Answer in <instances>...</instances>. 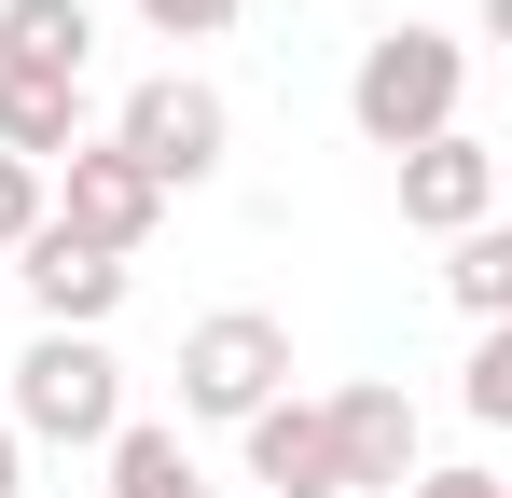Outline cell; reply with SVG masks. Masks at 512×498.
I'll return each instance as SVG.
<instances>
[{"label": "cell", "instance_id": "cell-16", "mask_svg": "<svg viewBox=\"0 0 512 498\" xmlns=\"http://www.w3.org/2000/svg\"><path fill=\"white\" fill-rule=\"evenodd\" d=\"M28 222H42V166H14V153H0V249L28 236Z\"/></svg>", "mask_w": 512, "mask_h": 498}, {"label": "cell", "instance_id": "cell-12", "mask_svg": "<svg viewBox=\"0 0 512 498\" xmlns=\"http://www.w3.org/2000/svg\"><path fill=\"white\" fill-rule=\"evenodd\" d=\"M84 139V83H28V70H0V153L14 166H56Z\"/></svg>", "mask_w": 512, "mask_h": 498}, {"label": "cell", "instance_id": "cell-4", "mask_svg": "<svg viewBox=\"0 0 512 498\" xmlns=\"http://www.w3.org/2000/svg\"><path fill=\"white\" fill-rule=\"evenodd\" d=\"M0 429H14V443H111V429H125V360H111L97 332H28Z\"/></svg>", "mask_w": 512, "mask_h": 498}, {"label": "cell", "instance_id": "cell-10", "mask_svg": "<svg viewBox=\"0 0 512 498\" xmlns=\"http://www.w3.org/2000/svg\"><path fill=\"white\" fill-rule=\"evenodd\" d=\"M0 70L84 83V70H97V14H84V0H0Z\"/></svg>", "mask_w": 512, "mask_h": 498}, {"label": "cell", "instance_id": "cell-15", "mask_svg": "<svg viewBox=\"0 0 512 498\" xmlns=\"http://www.w3.org/2000/svg\"><path fill=\"white\" fill-rule=\"evenodd\" d=\"M139 28H167V42H222L236 0H139Z\"/></svg>", "mask_w": 512, "mask_h": 498}, {"label": "cell", "instance_id": "cell-13", "mask_svg": "<svg viewBox=\"0 0 512 498\" xmlns=\"http://www.w3.org/2000/svg\"><path fill=\"white\" fill-rule=\"evenodd\" d=\"M443 291H457V319H471V332H499V319H512V236H499V222L443 236Z\"/></svg>", "mask_w": 512, "mask_h": 498}, {"label": "cell", "instance_id": "cell-6", "mask_svg": "<svg viewBox=\"0 0 512 498\" xmlns=\"http://www.w3.org/2000/svg\"><path fill=\"white\" fill-rule=\"evenodd\" d=\"M14 277H28L42 332H111V319H125V291H139V263H111V249L56 236V222H28V236H14Z\"/></svg>", "mask_w": 512, "mask_h": 498}, {"label": "cell", "instance_id": "cell-2", "mask_svg": "<svg viewBox=\"0 0 512 498\" xmlns=\"http://www.w3.org/2000/svg\"><path fill=\"white\" fill-rule=\"evenodd\" d=\"M111 153L139 166L153 194H208V180H222V153H236V111H222V83L153 70V83H125V111H111Z\"/></svg>", "mask_w": 512, "mask_h": 498}, {"label": "cell", "instance_id": "cell-1", "mask_svg": "<svg viewBox=\"0 0 512 498\" xmlns=\"http://www.w3.org/2000/svg\"><path fill=\"white\" fill-rule=\"evenodd\" d=\"M457 111H471V42H457V28H416V14H402V28L360 42V70H346V125H360L374 153H416V139H443Z\"/></svg>", "mask_w": 512, "mask_h": 498}, {"label": "cell", "instance_id": "cell-8", "mask_svg": "<svg viewBox=\"0 0 512 498\" xmlns=\"http://www.w3.org/2000/svg\"><path fill=\"white\" fill-rule=\"evenodd\" d=\"M402 222L416 236H471V222H499V153L471 139V125H443L402 153Z\"/></svg>", "mask_w": 512, "mask_h": 498}, {"label": "cell", "instance_id": "cell-9", "mask_svg": "<svg viewBox=\"0 0 512 498\" xmlns=\"http://www.w3.org/2000/svg\"><path fill=\"white\" fill-rule=\"evenodd\" d=\"M250 485H263V498H346L319 402H263V415H250Z\"/></svg>", "mask_w": 512, "mask_h": 498}, {"label": "cell", "instance_id": "cell-11", "mask_svg": "<svg viewBox=\"0 0 512 498\" xmlns=\"http://www.w3.org/2000/svg\"><path fill=\"white\" fill-rule=\"evenodd\" d=\"M97 457H111V498H208V471H194V443H180L167 415H125Z\"/></svg>", "mask_w": 512, "mask_h": 498}, {"label": "cell", "instance_id": "cell-18", "mask_svg": "<svg viewBox=\"0 0 512 498\" xmlns=\"http://www.w3.org/2000/svg\"><path fill=\"white\" fill-rule=\"evenodd\" d=\"M14 485H28V443H14V429H0V498H14Z\"/></svg>", "mask_w": 512, "mask_h": 498}, {"label": "cell", "instance_id": "cell-3", "mask_svg": "<svg viewBox=\"0 0 512 498\" xmlns=\"http://www.w3.org/2000/svg\"><path fill=\"white\" fill-rule=\"evenodd\" d=\"M263 402H291V319H263V305H208V319L180 332V415L250 429Z\"/></svg>", "mask_w": 512, "mask_h": 498}, {"label": "cell", "instance_id": "cell-7", "mask_svg": "<svg viewBox=\"0 0 512 498\" xmlns=\"http://www.w3.org/2000/svg\"><path fill=\"white\" fill-rule=\"evenodd\" d=\"M319 429H333V485H346V498H402V485H416V402H402L388 374L333 388Z\"/></svg>", "mask_w": 512, "mask_h": 498}, {"label": "cell", "instance_id": "cell-17", "mask_svg": "<svg viewBox=\"0 0 512 498\" xmlns=\"http://www.w3.org/2000/svg\"><path fill=\"white\" fill-rule=\"evenodd\" d=\"M402 498H512V485H499V471H485V457H457V471H416V485H402Z\"/></svg>", "mask_w": 512, "mask_h": 498}, {"label": "cell", "instance_id": "cell-14", "mask_svg": "<svg viewBox=\"0 0 512 498\" xmlns=\"http://www.w3.org/2000/svg\"><path fill=\"white\" fill-rule=\"evenodd\" d=\"M457 402L485 415V429H512V332H471V360H457Z\"/></svg>", "mask_w": 512, "mask_h": 498}, {"label": "cell", "instance_id": "cell-5", "mask_svg": "<svg viewBox=\"0 0 512 498\" xmlns=\"http://www.w3.org/2000/svg\"><path fill=\"white\" fill-rule=\"evenodd\" d=\"M42 222H56V236H84V249H111V263H139L153 222H167V194L111 153V139H70V153H56V194H42Z\"/></svg>", "mask_w": 512, "mask_h": 498}]
</instances>
